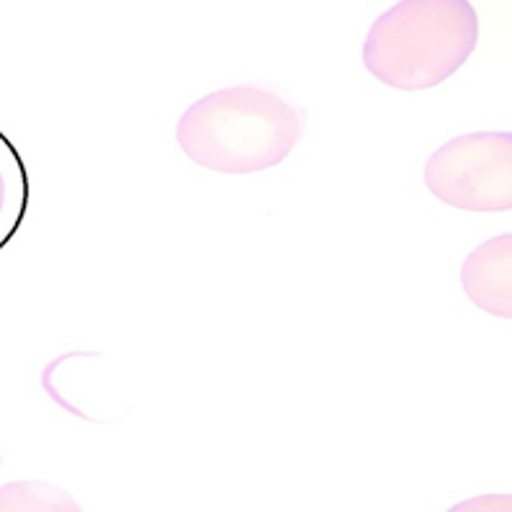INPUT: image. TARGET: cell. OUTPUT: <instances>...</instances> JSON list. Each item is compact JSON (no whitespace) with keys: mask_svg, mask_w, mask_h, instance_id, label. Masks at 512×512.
I'll use <instances>...</instances> for the list:
<instances>
[{"mask_svg":"<svg viewBox=\"0 0 512 512\" xmlns=\"http://www.w3.org/2000/svg\"><path fill=\"white\" fill-rule=\"evenodd\" d=\"M302 134L299 109L258 85H232L199 98L175 127L188 160L224 175L276 168L294 152Z\"/></svg>","mask_w":512,"mask_h":512,"instance_id":"obj_1","label":"cell"},{"mask_svg":"<svg viewBox=\"0 0 512 512\" xmlns=\"http://www.w3.org/2000/svg\"><path fill=\"white\" fill-rule=\"evenodd\" d=\"M479 16L469 0H402L371 24L363 65L404 93L446 83L474 55Z\"/></svg>","mask_w":512,"mask_h":512,"instance_id":"obj_2","label":"cell"},{"mask_svg":"<svg viewBox=\"0 0 512 512\" xmlns=\"http://www.w3.org/2000/svg\"><path fill=\"white\" fill-rule=\"evenodd\" d=\"M425 186L435 199L461 211L494 214L512 206V134H461L425 163Z\"/></svg>","mask_w":512,"mask_h":512,"instance_id":"obj_3","label":"cell"},{"mask_svg":"<svg viewBox=\"0 0 512 512\" xmlns=\"http://www.w3.org/2000/svg\"><path fill=\"white\" fill-rule=\"evenodd\" d=\"M461 286L471 304L497 320L512 317V235H497L469 253Z\"/></svg>","mask_w":512,"mask_h":512,"instance_id":"obj_4","label":"cell"},{"mask_svg":"<svg viewBox=\"0 0 512 512\" xmlns=\"http://www.w3.org/2000/svg\"><path fill=\"white\" fill-rule=\"evenodd\" d=\"M80 505L47 482H13L0 489V512H78Z\"/></svg>","mask_w":512,"mask_h":512,"instance_id":"obj_5","label":"cell"},{"mask_svg":"<svg viewBox=\"0 0 512 512\" xmlns=\"http://www.w3.org/2000/svg\"><path fill=\"white\" fill-rule=\"evenodd\" d=\"M3 206H6V178L0 173V211H3Z\"/></svg>","mask_w":512,"mask_h":512,"instance_id":"obj_6","label":"cell"},{"mask_svg":"<svg viewBox=\"0 0 512 512\" xmlns=\"http://www.w3.org/2000/svg\"><path fill=\"white\" fill-rule=\"evenodd\" d=\"M0 464H3V458H0Z\"/></svg>","mask_w":512,"mask_h":512,"instance_id":"obj_7","label":"cell"}]
</instances>
